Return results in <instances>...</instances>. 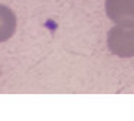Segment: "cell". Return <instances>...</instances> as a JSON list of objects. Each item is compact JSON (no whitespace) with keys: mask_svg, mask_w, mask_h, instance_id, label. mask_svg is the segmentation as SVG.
Returning a JSON list of instances; mask_svg holds the SVG:
<instances>
[{"mask_svg":"<svg viewBox=\"0 0 134 121\" xmlns=\"http://www.w3.org/2000/svg\"><path fill=\"white\" fill-rule=\"evenodd\" d=\"M107 48L119 58L134 57V27L113 25L107 33Z\"/></svg>","mask_w":134,"mask_h":121,"instance_id":"1","label":"cell"},{"mask_svg":"<svg viewBox=\"0 0 134 121\" xmlns=\"http://www.w3.org/2000/svg\"><path fill=\"white\" fill-rule=\"evenodd\" d=\"M0 73H2V72H0Z\"/></svg>","mask_w":134,"mask_h":121,"instance_id":"4","label":"cell"},{"mask_svg":"<svg viewBox=\"0 0 134 121\" xmlns=\"http://www.w3.org/2000/svg\"><path fill=\"white\" fill-rule=\"evenodd\" d=\"M104 10L113 24L134 27V0H106Z\"/></svg>","mask_w":134,"mask_h":121,"instance_id":"2","label":"cell"},{"mask_svg":"<svg viewBox=\"0 0 134 121\" xmlns=\"http://www.w3.org/2000/svg\"><path fill=\"white\" fill-rule=\"evenodd\" d=\"M16 25H18V19L14 9L8 5L0 3V44L8 42L14 38Z\"/></svg>","mask_w":134,"mask_h":121,"instance_id":"3","label":"cell"}]
</instances>
